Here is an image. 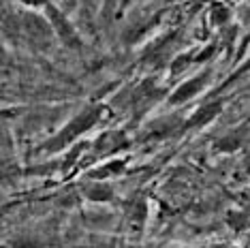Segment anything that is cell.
I'll use <instances>...</instances> for the list:
<instances>
[{
    "label": "cell",
    "mask_w": 250,
    "mask_h": 248,
    "mask_svg": "<svg viewBox=\"0 0 250 248\" xmlns=\"http://www.w3.org/2000/svg\"><path fill=\"white\" fill-rule=\"evenodd\" d=\"M43 15H45V20H47L49 24H52L54 32L58 35V39L66 45V47H73V49L82 47V39H79L77 30L73 28V24L69 21V18H66V15L62 13V11H60L58 7H56L54 2L43 11Z\"/></svg>",
    "instance_id": "cell-2"
},
{
    "label": "cell",
    "mask_w": 250,
    "mask_h": 248,
    "mask_svg": "<svg viewBox=\"0 0 250 248\" xmlns=\"http://www.w3.org/2000/svg\"><path fill=\"white\" fill-rule=\"evenodd\" d=\"M107 116H109V109H107L105 105H90V107H86L82 114H77L73 120H69L66 126H62L60 131L49 139V142H45L41 145V152L54 154V152H60V150L69 148L73 142H77L83 133H88L90 128H94L99 122H103Z\"/></svg>",
    "instance_id": "cell-1"
},
{
    "label": "cell",
    "mask_w": 250,
    "mask_h": 248,
    "mask_svg": "<svg viewBox=\"0 0 250 248\" xmlns=\"http://www.w3.org/2000/svg\"><path fill=\"white\" fill-rule=\"evenodd\" d=\"M83 193L92 201H109L113 197V188L109 184H105V180H94L92 184L83 188Z\"/></svg>",
    "instance_id": "cell-7"
},
{
    "label": "cell",
    "mask_w": 250,
    "mask_h": 248,
    "mask_svg": "<svg viewBox=\"0 0 250 248\" xmlns=\"http://www.w3.org/2000/svg\"><path fill=\"white\" fill-rule=\"evenodd\" d=\"M209 82V71H203L199 75L190 77V80L182 82L178 88L169 94V105H182V103H188L190 99H195L199 92H203V88L208 86Z\"/></svg>",
    "instance_id": "cell-3"
},
{
    "label": "cell",
    "mask_w": 250,
    "mask_h": 248,
    "mask_svg": "<svg viewBox=\"0 0 250 248\" xmlns=\"http://www.w3.org/2000/svg\"><path fill=\"white\" fill-rule=\"evenodd\" d=\"M124 167H126V163H124L122 159H113V161H107L105 165L96 167L94 171H90V173H88V178H92V180L116 178V176H120V173L124 171Z\"/></svg>",
    "instance_id": "cell-6"
},
{
    "label": "cell",
    "mask_w": 250,
    "mask_h": 248,
    "mask_svg": "<svg viewBox=\"0 0 250 248\" xmlns=\"http://www.w3.org/2000/svg\"><path fill=\"white\" fill-rule=\"evenodd\" d=\"M86 248H92V246H86Z\"/></svg>",
    "instance_id": "cell-11"
},
{
    "label": "cell",
    "mask_w": 250,
    "mask_h": 248,
    "mask_svg": "<svg viewBox=\"0 0 250 248\" xmlns=\"http://www.w3.org/2000/svg\"><path fill=\"white\" fill-rule=\"evenodd\" d=\"M227 20H229V11L225 9V4H216L212 9V21L220 26V24H225Z\"/></svg>",
    "instance_id": "cell-8"
},
{
    "label": "cell",
    "mask_w": 250,
    "mask_h": 248,
    "mask_svg": "<svg viewBox=\"0 0 250 248\" xmlns=\"http://www.w3.org/2000/svg\"><path fill=\"white\" fill-rule=\"evenodd\" d=\"M24 7H28V9H39V11H45L52 4V0H20Z\"/></svg>",
    "instance_id": "cell-9"
},
{
    "label": "cell",
    "mask_w": 250,
    "mask_h": 248,
    "mask_svg": "<svg viewBox=\"0 0 250 248\" xmlns=\"http://www.w3.org/2000/svg\"><path fill=\"white\" fill-rule=\"evenodd\" d=\"M223 111V101H209V103L201 105L199 109H195L188 120H186L184 128H201V126H208L212 120H216V116Z\"/></svg>",
    "instance_id": "cell-4"
},
{
    "label": "cell",
    "mask_w": 250,
    "mask_h": 248,
    "mask_svg": "<svg viewBox=\"0 0 250 248\" xmlns=\"http://www.w3.org/2000/svg\"><path fill=\"white\" fill-rule=\"evenodd\" d=\"M203 248H227L225 244H214V246H203Z\"/></svg>",
    "instance_id": "cell-10"
},
{
    "label": "cell",
    "mask_w": 250,
    "mask_h": 248,
    "mask_svg": "<svg viewBox=\"0 0 250 248\" xmlns=\"http://www.w3.org/2000/svg\"><path fill=\"white\" fill-rule=\"evenodd\" d=\"M126 137L122 131H111V133H103L99 139L94 142L96 154L99 156H109L113 152H118L120 148H126Z\"/></svg>",
    "instance_id": "cell-5"
}]
</instances>
